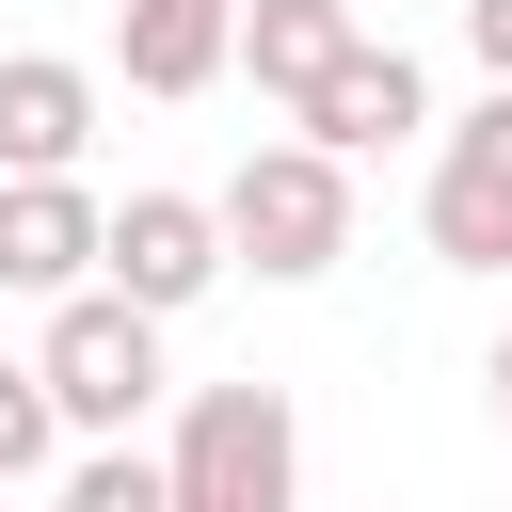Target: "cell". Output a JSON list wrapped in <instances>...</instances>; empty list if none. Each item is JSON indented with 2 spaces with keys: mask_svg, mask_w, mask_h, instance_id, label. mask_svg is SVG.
Wrapping results in <instances>:
<instances>
[{
  "mask_svg": "<svg viewBox=\"0 0 512 512\" xmlns=\"http://www.w3.org/2000/svg\"><path fill=\"white\" fill-rule=\"evenodd\" d=\"M48 464H64V416H48V384H32V368H0V496H16V480H48Z\"/></svg>",
  "mask_w": 512,
  "mask_h": 512,
  "instance_id": "12",
  "label": "cell"
},
{
  "mask_svg": "<svg viewBox=\"0 0 512 512\" xmlns=\"http://www.w3.org/2000/svg\"><path fill=\"white\" fill-rule=\"evenodd\" d=\"M496 432H512V336H496Z\"/></svg>",
  "mask_w": 512,
  "mask_h": 512,
  "instance_id": "14",
  "label": "cell"
},
{
  "mask_svg": "<svg viewBox=\"0 0 512 512\" xmlns=\"http://www.w3.org/2000/svg\"><path fill=\"white\" fill-rule=\"evenodd\" d=\"M224 80V0H128V96H208Z\"/></svg>",
  "mask_w": 512,
  "mask_h": 512,
  "instance_id": "10",
  "label": "cell"
},
{
  "mask_svg": "<svg viewBox=\"0 0 512 512\" xmlns=\"http://www.w3.org/2000/svg\"><path fill=\"white\" fill-rule=\"evenodd\" d=\"M288 112H304V144H336V160H368V144H400V128H432V80H416V48H368V32H352V48H336V64L304 80V96H288Z\"/></svg>",
  "mask_w": 512,
  "mask_h": 512,
  "instance_id": "6",
  "label": "cell"
},
{
  "mask_svg": "<svg viewBox=\"0 0 512 512\" xmlns=\"http://www.w3.org/2000/svg\"><path fill=\"white\" fill-rule=\"evenodd\" d=\"M64 512H176V496H160V464L112 432V448H80V464H64Z\"/></svg>",
  "mask_w": 512,
  "mask_h": 512,
  "instance_id": "11",
  "label": "cell"
},
{
  "mask_svg": "<svg viewBox=\"0 0 512 512\" xmlns=\"http://www.w3.org/2000/svg\"><path fill=\"white\" fill-rule=\"evenodd\" d=\"M208 224H224V272L304 288V272L352 256V160H336V144H256V160L208 192Z\"/></svg>",
  "mask_w": 512,
  "mask_h": 512,
  "instance_id": "1",
  "label": "cell"
},
{
  "mask_svg": "<svg viewBox=\"0 0 512 512\" xmlns=\"http://www.w3.org/2000/svg\"><path fill=\"white\" fill-rule=\"evenodd\" d=\"M96 288H128V304H208L224 288V224H208V192H128V208H96Z\"/></svg>",
  "mask_w": 512,
  "mask_h": 512,
  "instance_id": "4",
  "label": "cell"
},
{
  "mask_svg": "<svg viewBox=\"0 0 512 512\" xmlns=\"http://www.w3.org/2000/svg\"><path fill=\"white\" fill-rule=\"evenodd\" d=\"M80 272H96V192H80V176H0V288L48 304V288H80Z\"/></svg>",
  "mask_w": 512,
  "mask_h": 512,
  "instance_id": "8",
  "label": "cell"
},
{
  "mask_svg": "<svg viewBox=\"0 0 512 512\" xmlns=\"http://www.w3.org/2000/svg\"><path fill=\"white\" fill-rule=\"evenodd\" d=\"M80 144H96V64L0 48V176H80Z\"/></svg>",
  "mask_w": 512,
  "mask_h": 512,
  "instance_id": "7",
  "label": "cell"
},
{
  "mask_svg": "<svg viewBox=\"0 0 512 512\" xmlns=\"http://www.w3.org/2000/svg\"><path fill=\"white\" fill-rule=\"evenodd\" d=\"M464 48H480V80H512V0H464Z\"/></svg>",
  "mask_w": 512,
  "mask_h": 512,
  "instance_id": "13",
  "label": "cell"
},
{
  "mask_svg": "<svg viewBox=\"0 0 512 512\" xmlns=\"http://www.w3.org/2000/svg\"><path fill=\"white\" fill-rule=\"evenodd\" d=\"M288 480H304L288 400H272V384H192V416H176V448H160V496H176V512H288Z\"/></svg>",
  "mask_w": 512,
  "mask_h": 512,
  "instance_id": "3",
  "label": "cell"
},
{
  "mask_svg": "<svg viewBox=\"0 0 512 512\" xmlns=\"http://www.w3.org/2000/svg\"><path fill=\"white\" fill-rule=\"evenodd\" d=\"M32 384H48V416L64 432H128L144 400H160V304H128V288H48V352H32Z\"/></svg>",
  "mask_w": 512,
  "mask_h": 512,
  "instance_id": "2",
  "label": "cell"
},
{
  "mask_svg": "<svg viewBox=\"0 0 512 512\" xmlns=\"http://www.w3.org/2000/svg\"><path fill=\"white\" fill-rule=\"evenodd\" d=\"M352 32H368V0H224V64H240L256 96H304Z\"/></svg>",
  "mask_w": 512,
  "mask_h": 512,
  "instance_id": "9",
  "label": "cell"
},
{
  "mask_svg": "<svg viewBox=\"0 0 512 512\" xmlns=\"http://www.w3.org/2000/svg\"><path fill=\"white\" fill-rule=\"evenodd\" d=\"M432 256L448 272H512V80L432 144Z\"/></svg>",
  "mask_w": 512,
  "mask_h": 512,
  "instance_id": "5",
  "label": "cell"
}]
</instances>
